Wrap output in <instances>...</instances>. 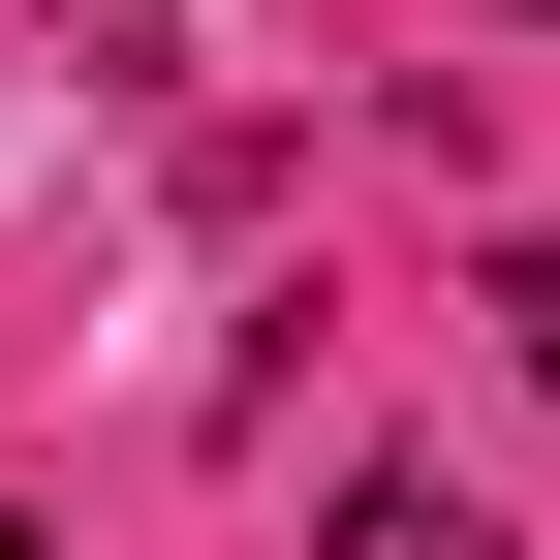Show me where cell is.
<instances>
[{
    "label": "cell",
    "instance_id": "obj_1",
    "mask_svg": "<svg viewBox=\"0 0 560 560\" xmlns=\"http://www.w3.org/2000/svg\"><path fill=\"white\" fill-rule=\"evenodd\" d=\"M374 560H467V529H374Z\"/></svg>",
    "mask_w": 560,
    "mask_h": 560
},
{
    "label": "cell",
    "instance_id": "obj_2",
    "mask_svg": "<svg viewBox=\"0 0 560 560\" xmlns=\"http://www.w3.org/2000/svg\"><path fill=\"white\" fill-rule=\"evenodd\" d=\"M0 560H32V529H0Z\"/></svg>",
    "mask_w": 560,
    "mask_h": 560
}]
</instances>
